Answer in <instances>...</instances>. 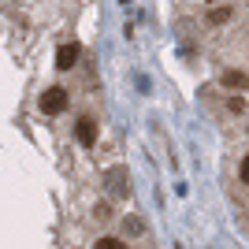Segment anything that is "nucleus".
Instances as JSON below:
<instances>
[{
	"label": "nucleus",
	"mask_w": 249,
	"mask_h": 249,
	"mask_svg": "<svg viewBox=\"0 0 249 249\" xmlns=\"http://www.w3.org/2000/svg\"><path fill=\"white\" fill-rule=\"evenodd\" d=\"M74 138H78V145H82V149H93L97 145V119H93V115H78V123H74Z\"/></svg>",
	"instance_id": "nucleus-1"
},
{
	"label": "nucleus",
	"mask_w": 249,
	"mask_h": 249,
	"mask_svg": "<svg viewBox=\"0 0 249 249\" xmlns=\"http://www.w3.org/2000/svg\"><path fill=\"white\" fill-rule=\"evenodd\" d=\"M63 108H67V89L52 86V89H45V93H41V112L45 115H60Z\"/></svg>",
	"instance_id": "nucleus-2"
},
{
	"label": "nucleus",
	"mask_w": 249,
	"mask_h": 249,
	"mask_svg": "<svg viewBox=\"0 0 249 249\" xmlns=\"http://www.w3.org/2000/svg\"><path fill=\"white\" fill-rule=\"evenodd\" d=\"M78 56H82V49H78L74 41L60 45V52H56V67H60V71H71L74 63H78Z\"/></svg>",
	"instance_id": "nucleus-3"
},
{
	"label": "nucleus",
	"mask_w": 249,
	"mask_h": 249,
	"mask_svg": "<svg viewBox=\"0 0 249 249\" xmlns=\"http://www.w3.org/2000/svg\"><path fill=\"white\" fill-rule=\"evenodd\" d=\"M231 19H234V8H227V4H219V8H212L205 15L208 26H223V22H231Z\"/></svg>",
	"instance_id": "nucleus-4"
},
{
	"label": "nucleus",
	"mask_w": 249,
	"mask_h": 249,
	"mask_svg": "<svg viewBox=\"0 0 249 249\" xmlns=\"http://www.w3.org/2000/svg\"><path fill=\"white\" fill-rule=\"evenodd\" d=\"M219 82L231 86V89H249V74L246 71H223V74H219Z\"/></svg>",
	"instance_id": "nucleus-5"
},
{
	"label": "nucleus",
	"mask_w": 249,
	"mask_h": 249,
	"mask_svg": "<svg viewBox=\"0 0 249 249\" xmlns=\"http://www.w3.org/2000/svg\"><path fill=\"white\" fill-rule=\"evenodd\" d=\"M89 249H130V246H126L123 238H97Z\"/></svg>",
	"instance_id": "nucleus-6"
},
{
	"label": "nucleus",
	"mask_w": 249,
	"mask_h": 249,
	"mask_svg": "<svg viewBox=\"0 0 249 249\" xmlns=\"http://www.w3.org/2000/svg\"><path fill=\"white\" fill-rule=\"evenodd\" d=\"M238 182H242V186H249V153L242 156V164H238Z\"/></svg>",
	"instance_id": "nucleus-7"
},
{
	"label": "nucleus",
	"mask_w": 249,
	"mask_h": 249,
	"mask_svg": "<svg viewBox=\"0 0 249 249\" xmlns=\"http://www.w3.org/2000/svg\"><path fill=\"white\" fill-rule=\"evenodd\" d=\"M205 4H216V0H205Z\"/></svg>",
	"instance_id": "nucleus-8"
}]
</instances>
